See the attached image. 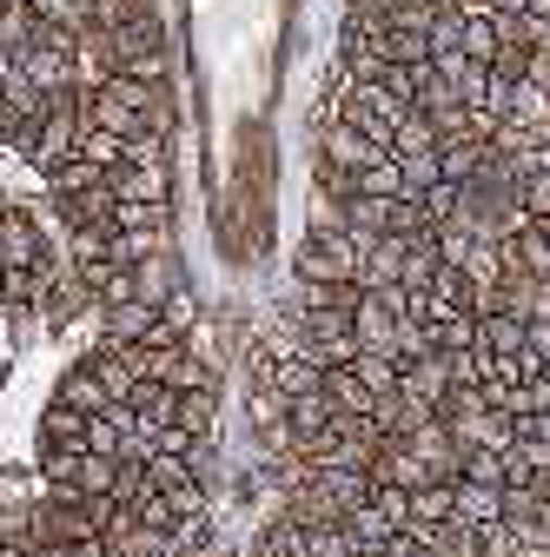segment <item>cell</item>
Returning a JSON list of instances; mask_svg holds the SVG:
<instances>
[{
    "mask_svg": "<svg viewBox=\"0 0 550 557\" xmlns=\"http://www.w3.org/2000/svg\"><path fill=\"white\" fill-rule=\"evenodd\" d=\"M359 259H365V239L332 213V220H318V226L299 239L292 278H299V286H359Z\"/></svg>",
    "mask_w": 550,
    "mask_h": 557,
    "instance_id": "obj_1",
    "label": "cell"
},
{
    "mask_svg": "<svg viewBox=\"0 0 550 557\" xmlns=\"http://www.w3.org/2000/svg\"><path fill=\"white\" fill-rule=\"evenodd\" d=\"M318 160L325 166H338V173H365V166H378L385 160V147L372 133H359V126H346V120H318Z\"/></svg>",
    "mask_w": 550,
    "mask_h": 557,
    "instance_id": "obj_2",
    "label": "cell"
},
{
    "mask_svg": "<svg viewBox=\"0 0 550 557\" xmlns=\"http://www.w3.org/2000/svg\"><path fill=\"white\" fill-rule=\"evenodd\" d=\"M498 259H504V278H550V239H543V226L517 220L498 239Z\"/></svg>",
    "mask_w": 550,
    "mask_h": 557,
    "instance_id": "obj_3",
    "label": "cell"
},
{
    "mask_svg": "<svg viewBox=\"0 0 550 557\" xmlns=\"http://www.w3.org/2000/svg\"><path fill=\"white\" fill-rule=\"evenodd\" d=\"M372 484H398V492H418V484H438V471L418 458L411 438H385L378 458H372Z\"/></svg>",
    "mask_w": 550,
    "mask_h": 557,
    "instance_id": "obj_4",
    "label": "cell"
},
{
    "mask_svg": "<svg viewBox=\"0 0 550 557\" xmlns=\"http://www.w3.org/2000/svg\"><path fill=\"white\" fill-rule=\"evenodd\" d=\"M305 484L318 492V505L332 518H346V511H359L372 498V471H305Z\"/></svg>",
    "mask_w": 550,
    "mask_h": 557,
    "instance_id": "obj_5",
    "label": "cell"
},
{
    "mask_svg": "<svg viewBox=\"0 0 550 557\" xmlns=\"http://www.w3.org/2000/svg\"><path fill=\"white\" fill-rule=\"evenodd\" d=\"M160 332V306L133 299V306H100V338L107 345H147Z\"/></svg>",
    "mask_w": 550,
    "mask_h": 557,
    "instance_id": "obj_6",
    "label": "cell"
},
{
    "mask_svg": "<svg viewBox=\"0 0 550 557\" xmlns=\"http://www.w3.org/2000/svg\"><path fill=\"white\" fill-rule=\"evenodd\" d=\"M40 451H87V411L47 398V411H40Z\"/></svg>",
    "mask_w": 550,
    "mask_h": 557,
    "instance_id": "obj_7",
    "label": "cell"
},
{
    "mask_svg": "<svg viewBox=\"0 0 550 557\" xmlns=\"http://www.w3.org/2000/svg\"><path fill=\"white\" fill-rule=\"evenodd\" d=\"M404 398L418 405H445L451 398V372H445V352H425V359H404V379H398Z\"/></svg>",
    "mask_w": 550,
    "mask_h": 557,
    "instance_id": "obj_8",
    "label": "cell"
},
{
    "mask_svg": "<svg viewBox=\"0 0 550 557\" xmlns=\"http://www.w3.org/2000/svg\"><path fill=\"white\" fill-rule=\"evenodd\" d=\"M107 180H113V199H140V206H166V199H173L166 160H160V166H133V160H126V166H113Z\"/></svg>",
    "mask_w": 550,
    "mask_h": 557,
    "instance_id": "obj_9",
    "label": "cell"
},
{
    "mask_svg": "<svg viewBox=\"0 0 550 557\" xmlns=\"http://www.w3.org/2000/svg\"><path fill=\"white\" fill-rule=\"evenodd\" d=\"M458 524H471V531L504 524V484H471V478H458Z\"/></svg>",
    "mask_w": 550,
    "mask_h": 557,
    "instance_id": "obj_10",
    "label": "cell"
},
{
    "mask_svg": "<svg viewBox=\"0 0 550 557\" xmlns=\"http://www.w3.org/2000/svg\"><path fill=\"white\" fill-rule=\"evenodd\" d=\"M477 352L485 359H517L524 352V319L517 312H477Z\"/></svg>",
    "mask_w": 550,
    "mask_h": 557,
    "instance_id": "obj_11",
    "label": "cell"
},
{
    "mask_svg": "<svg viewBox=\"0 0 550 557\" xmlns=\"http://www.w3.org/2000/svg\"><path fill=\"white\" fill-rule=\"evenodd\" d=\"M332 418H338V405L325 398V385H318V392H305V398H286V432H292V451H299L305 438H318Z\"/></svg>",
    "mask_w": 550,
    "mask_h": 557,
    "instance_id": "obj_12",
    "label": "cell"
},
{
    "mask_svg": "<svg viewBox=\"0 0 550 557\" xmlns=\"http://www.w3.org/2000/svg\"><path fill=\"white\" fill-rule=\"evenodd\" d=\"M325 398L346 411V418H372V405H378V392H372L352 366H325Z\"/></svg>",
    "mask_w": 550,
    "mask_h": 557,
    "instance_id": "obj_13",
    "label": "cell"
},
{
    "mask_svg": "<svg viewBox=\"0 0 550 557\" xmlns=\"http://www.w3.org/2000/svg\"><path fill=\"white\" fill-rule=\"evenodd\" d=\"M87 120H93V126H107V133H120V139H140V133L153 126L147 113H133V107H126V100H113L107 87H93V94H87Z\"/></svg>",
    "mask_w": 550,
    "mask_h": 557,
    "instance_id": "obj_14",
    "label": "cell"
},
{
    "mask_svg": "<svg viewBox=\"0 0 550 557\" xmlns=\"http://www.w3.org/2000/svg\"><path fill=\"white\" fill-rule=\"evenodd\" d=\"M458 47H464L471 60H485V66H491V60L504 53V14L471 8V14H464V40H458Z\"/></svg>",
    "mask_w": 550,
    "mask_h": 557,
    "instance_id": "obj_15",
    "label": "cell"
},
{
    "mask_svg": "<svg viewBox=\"0 0 550 557\" xmlns=\"http://www.w3.org/2000/svg\"><path fill=\"white\" fill-rule=\"evenodd\" d=\"M338 524L352 531V550H359V557H372V550H385V544L398 537V524H391V518H385V511H378L372 498H365L359 511H346V518H338Z\"/></svg>",
    "mask_w": 550,
    "mask_h": 557,
    "instance_id": "obj_16",
    "label": "cell"
},
{
    "mask_svg": "<svg viewBox=\"0 0 550 557\" xmlns=\"http://www.w3.org/2000/svg\"><path fill=\"white\" fill-rule=\"evenodd\" d=\"M53 398H60V405H74V411H87V418L113 405V398H107V385L93 379V366H87V359H80V366H66V379L53 385Z\"/></svg>",
    "mask_w": 550,
    "mask_h": 557,
    "instance_id": "obj_17",
    "label": "cell"
},
{
    "mask_svg": "<svg viewBox=\"0 0 550 557\" xmlns=\"http://www.w3.org/2000/svg\"><path fill=\"white\" fill-rule=\"evenodd\" d=\"M485 153H491V147H477V139H438V180L471 186L477 173H485Z\"/></svg>",
    "mask_w": 550,
    "mask_h": 557,
    "instance_id": "obj_18",
    "label": "cell"
},
{
    "mask_svg": "<svg viewBox=\"0 0 550 557\" xmlns=\"http://www.w3.org/2000/svg\"><path fill=\"white\" fill-rule=\"evenodd\" d=\"M398 272H404V239H372L365 259H359V286H398Z\"/></svg>",
    "mask_w": 550,
    "mask_h": 557,
    "instance_id": "obj_19",
    "label": "cell"
},
{
    "mask_svg": "<svg viewBox=\"0 0 550 557\" xmlns=\"http://www.w3.org/2000/svg\"><path fill=\"white\" fill-rule=\"evenodd\" d=\"M133 418H140V425H173V418H179V392L173 385H153V379H140V385H133Z\"/></svg>",
    "mask_w": 550,
    "mask_h": 557,
    "instance_id": "obj_20",
    "label": "cell"
},
{
    "mask_svg": "<svg viewBox=\"0 0 550 557\" xmlns=\"http://www.w3.org/2000/svg\"><path fill=\"white\" fill-rule=\"evenodd\" d=\"M80 160H93L100 173H113V166L126 160V139H120V133H107V126H93V120L80 113Z\"/></svg>",
    "mask_w": 550,
    "mask_h": 557,
    "instance_id": "obj_21",
    "label": "cell"
},
{
    "mask_svg": "<svg viewBox=\"0 0 550 557\" xmlns=\"http://www.w3.org/2000/svg\"><path fill=\"white\" fill-rule=\"evenodd\" d=\"M359 193H372V199H411L404 160H398V153H385L378 166H365V173H359Z\"/></svg>",
    "mask_w": 550,
    "mask_h": 557,
    "instance_id": "obj_22",
    "label": "cell"
},
{
    "mask_svg": "<svg viewBox=\"0 0 550 557\" xmlns=\"http://www.w3.org/2000/svg\"><path fill=\"white\" fill-rule=\"evenodd\" d=\"M391 153H398V160L438 153V126H432V113H418V107H411V113H404V126H398V139H391Z\"/></svg>",
    "mask_w": 550,
    "mask_h": 557,
    "instance_id": "obj_23",
    "label": "cell"
},
{
    "mask_svg": "<svg viewBox=\"0 0 550 557\" xmlns=\"http://www.w3.org/2000/svg\"><path fill=\"white\" fill-rule=\"evenodd\" d=\"M352 372H359L378 398H391V392H398V379H404V359H398V352H359V359H352Z\"/></svg>",
    "mask_w": 550,
    "mask_h": 557,
    "instance_id": "obj_24",
    "label": "cell"
},
{
    "mask_svg": "<svg viewBox=\"0 0 550 557\" xmlns=\"http://www.w3.org/2000/svg\"><path fill=\"white\" fill-rule=\"evenodd\" d=\"M213 418H220L213 385H205V392H179V418H173V425H186L192 438H213Z\"/></svg>",
    "mask_w": 550,
    "mask_h": 557,
    "instance_id": "obj_25",
    "label": "cell"
},
{
    "mask_svg": "<svg viewBox=\"0 0 550 557\" xmlns=\"http://www.w3.org/2000/svg\"><path fill=\"white\" fill-rule=\"evenodd\" d=\"M107 173L93 166V160H66V166H53L40 186H47V199H66V193H87V186H100Z\"/></svg>",
    "mask_w": 550,
    "mask_h": 557,
    "instance_id": "obj_26",
    "label": "cell"
},
{
    "mask_svg": "<svg viewBox=\"0 0 550 557\" xmlns=\"http://www.w3.org/2000/svg\"><path fill=\"white\" fill-rule=\"evenodd\" d=\"M133 524H147V531H166V537H179V511H173V498L166 492H147V498H133Z\"/></svg>",
    "mask_w": 550,
    "mask_h": 557,
    "instance_id": "obj_27",
    "label": "cell"
},
{
    "mask_svg": "<svg viewBox=\"0 0 550 557\" xmlns=\"http://www.w3.org/2000/svg\"><path fill=\"white\" fill-rule=\"evenodd\" d=\"M113 233H166V206L120 199V206H113Z\"/></svg>",
    "mask_w": 550,
    "mask_h": 557,
    "instance_id": "obj_28",
    "label": "cell"
},
{
    "mask_svg": "<svg viewBox=\"0 0 550 557\" xmlns=\"http://www.w3.org/2000/svg\"><path fill=\"white\" fill-rule=\"evenodd\" d=\"M418 206H425V220H432V226H451V220L464 213V186L438 180V186H425V193H418Z\"/></svg>",
    "mask_w": 550,
    "mask_h": 557,
    "instance_id": "obj_29",
    "label": "cell"
},
{
    "mask_svg": "<svg viewBox=\"0 0 550 557\" xmlns=\"http://www.w3.org/2000/svg\"><path fill=\"white\" fill-rule=\"evenodd\" d=\"M458 478H471V484H511V465H504V451H477V445H464Z\"/></svg>",
    "mask_w": 550,
    "mask_h": 557,
    "instance_id": "obj_30",
    "label": "cell"
},
{
    "mask_svg": "<svg viewBox=\"0 0 550 557\" xmlns=\"http://www.w3.org/2000/svg\"><path fill=\"white\" fill-rule=\"evenodd\" d=\"M305 531V557H359L346 524H299Z\"/></svg>",
    "mask_w": 550,
    "mask_h": 557,
    "instance_id": "obj_31",
    "label": "cell"
},
{
    "mask_svg": "<svg viewBox=\"0 0 550 557\" xmlns=\"http://www.w3.org/2000/svg\"><path fill=\"white\" fill-rule=\"evenodd\" d=\"M432 345H438V352H471V345H477V312L438 319V325H432Z\"/></svg>",
    "mask_w": 550,
    "mask_h": 557,
    "instance_id": "obj_32",
    "label": "cell"
},
{
    "mask_svg": "<svg viewBox=\"0 0 550 557\" xmlns=\"http://www.w3.org/2000/svg\"><path fill=\"white\" fill-rule=\"evenodd\" d=\"M192 478H199L192 458H166V451L147 458V484H153V492H179V484H192Z\"/></svg>",
    "mask_w": 550,
    "mask_h": 557,
    "instance_id": "obj_33",
    "label": "cell"
},
{
    "mask_svg": "<svg viewBox=\"0 0 550 557\" xmlns=\"http://www.w3.org/2000/svg\"><path fill=\"white\" fill-rule=\"evenodd\" d=\"M173 498V511L192 524V518H213V498H205V478H192V484H179V492H166Z\"/></svg>",
    "mask_w": 550,
    "mask_h": 557,
    "instance_id": "obj_34",
    "label": "cell"
},
{
    "mask_svg": "<svg viewBox=\"0 0 550 557\" xmlns=\"http://www.w3.org/2000/svg\"><path fill=\"white\" fill-rule=\"evenodd\" d=\"M517 206H524V220H550V173L524 180V186H517Z\"/></svg>",
    "mask_w": 550,
    "mask_h": 557,
    "instance_id": "obj_35",
    "label": "cell"
},
{
    "mask_svg": "<svg viewBox=\"0 0 550 557\" xmlns=\"http://www.w3.org/2000/svg\"><path fill=\"white\" fill-rule=\"evenodd\" d=\"M477 537H485V557H524V537L511 524H485Z\"/></svg>",
    "mask_w": 550,
    "mask_h": 557,
    "instance_id": "obj_36",
    "label": "cell"
},
{
    "mask_svg": "<svg viewBox=\"0 0 550 557\" xmlns=\"http://www.w3.org/2000/svg\"><path fill=\"white\" fill-rule=\"evenodd\" d=\"M391 8H404V0H346V14H391Z\"/></svg>",
    "mask_w": 550,
    "mask_h": 557,
    "instance_id": "obj_37",
    "label": "cell"
},
{
    "mask_svg": "<svg viewBox=\"0 0 550 557\" xmlns=\"http://www.w3.org/2000/svg\"><path fill=\"white\" fill-rule=\"evenodd\" d=\"M34 557H80V544H34Z\"/></svg>",
    "mask_w": 550,
    "mask_h": 557,
    "instance_id": "obj_38",
    "label": "cell"
},
{
    "mask_svg": "<svg viewBox=\"0 0 550 557\" xmlns=\"http://www.w3.org/2000/svg\"><path fill=\"white\" fill-rule=\"evenodd\" d=\"M524 557H550V544H524Z\"/></svg>",
    "mask_w": 550,
    "mask_h": 557,
    "instance_id": "obj_39",
    "label": "cell"
},
{
    "mask_svg": "<svg viewBox=\"0 0 550 557\" xmlns=\"http://www.w3.org/2000/svg\"><path fill=\"white\" fill-rule=\"evenodd\" d=\"M0 286H8V265H0Z\"/></svg>",
    "mask_w": 550,
    "mask_h": 557,
    "instance_id": "obj_40",
    "label": "cell"
},
{
    "mask_svg": "<svg viewBox=\"0 0 550 557\" xmlns=\"http://www.w3.org/2000/svg\"><path fill=\"white\" fill-rule=\"evenodd\" d=\"M543 379H550V359H543Z\"/></svg>",
    "mask_w": 550,
    "mask_h": 557,
    "instance_id": "obj_41",
    "label": "cell"
},
{
    "mask_svg": "<svg viewBox=\"0 0 550 557\" xmlns=\"http://www.w3.org/2000/svg\"><path fill=\"white\" fill-rule=\"evenodd\" d=\"M226 557H246V550H226Z\"/></svg>",
    "mask_w": 550,
    "mask_h": 557,
    "instance_id": "obj_42",
    "label": "cell"
},
{
    "mask_svg": "<svg viewBox=\"0 0 550 557\" xmlns=\"http://www.w3.org/2000/svg\"><path fill=\"white\" fill-rule=\"evenodd\" d=\"M166 557H179V550H166Z\"/></svg>",
    "mask_w": 550,
    "mask_h": 557,
    "instance_id": "obj_43",
    "label": "cell"
},
{
    "mask_svg": "<svg viewBox=\"0 0 550 557\" xmlns=\"http://www.w3.org/2000/svg\"><path fill=\"white\" fill-rule=\"evenodd\" d=\"M0 60H8V53H0Z\"/></svg>",
    "mask_w": 550,
    "mask_h": 557,
    "instance_id": "obj_44",
    "label": "cell"
}]
</instances>
